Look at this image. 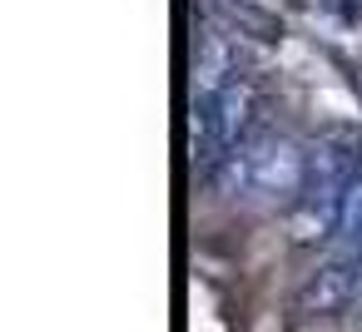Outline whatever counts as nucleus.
I'll return each mask as SVG.
<instances>
[{
	"instance_id": "obj_1",
	"label": "nucleus",
	"mask_w": 362,
	"mask_h": 332,
	"mask_svg": "<svg viewBox=\"0 0 362 332\" xmlns=\"http://www.w3.org/2000/svg\"><path fill=\"white\" fill-rule=\"evenodd\" d=\"M253 119H258V90L243 75L228 90H218L214 100L194 105V119H189V154H194V164H204V174H209L223 154H233L248 139Z\"/></svg>"
},
{
	"instance_id": "obj_2",
	"label": "nucleus",
	"mask_w": 362,
	"mask_h": 332,
	"mask_svg": "<svg viewBox=\"0 0 362 332\" xmlns=\"http://www.w3.org/2000/svg\"><path fill=\"white\" fill-rule=\"evenodd\" d=\"M357 283H362V263H337V258H322V263L308 273V283L298 287V312L327 317V312L357 307Z\"/></svg>"
},
{
	"instance_id": "obj_3",
	"label": "nucleus",
	"mask_w": 362,
	"mask_h": 332,
	"mask_svg": "<svg viewBox=\"0 0 362 332\" xmlns=\"http://www.w3.org/2000/svg\"><path fill=\"white\" fill-rule=\"evenodd\" d=\"M238 80V50L223 30H204L199 45H194V75H189V95L194 105L214 100L218 90H228Z\"/></svg>"
},
{
	"instance_id": "obj_4",
	"label": "nucleus",
	"mask_w": 362,
	"mask_h": 332,
	"mask_svg": "<svg viewBox=\"0 0 362 332\" xmlns=\"http://www.w3.org/2000/svg\"><path fill=\"white\" fill-rule=\"evenodd\" d=\"M322 258L362 263V174L352 179V189H347V198H342V218H337V233L322 243Z\"/></svg>"
},
{
	"instance_id": "obj_5",
	"label": "nucleus",
	"mask_w": 362,
	"mask_h": 332,
	"mask_svg": "<svg viewBox=\"0 0 362 332\" xmlns=\"http://www.w3.org/2000/svg\"><path fill=\"white\" fill-rule=\"evenodd\" d=\"M357 307H362V283H357Z\"/></svg>"
}]
</instances>
